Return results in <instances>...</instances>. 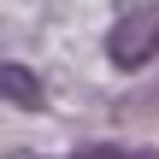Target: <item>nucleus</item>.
<instances>
[{
    "label": "nucleus",
    "mask_w": 159,
    "mask_h": 159,
    "mask_svg": "<svg viewBox=\"0 0 159 159\" xmlns=\"http://www.w3.org/2000/svg\"><path fill=\"white\" fill-rule=\"evenodd\" d=\"M106 59L118 71H142L148 59H159V6H130L106 30Z\"/></svg>",
    "instance_id": "1"
},
{
    "label": "nucleus",
    "mask_w": 159,
    "mask_h": 159,
    "mask_svg": "<svg viewBox=\"0 0 159 159\" xmlns=\"http://www.w3.org/2000/svg\"><path fill=\"white\" fill-rule=\"evenodd\" d=\"M0 89H6V100H12V106H35V100H41V89H35L30 65H6V71H0Z\"/></svg>",
    "instance_id": "2"
},
{
    "label": "nucleus",
    "mask_w": 159,
    "mask_h": 159,
    "mask_svg": "<svg viewBox=\"0 0 159 159\" xmlns=\"http://www.w3.org/2000/svg\"><path fill=\"white\" fill-rule=\"evenodd\" d=\"M71 159H159V153H136V148H89V153H71Z\"/></svg>",
    "instance_id": "3"
}]
</instances>
